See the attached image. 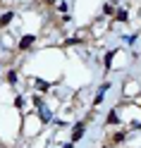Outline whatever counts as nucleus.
I'll list each match as a JSON object with an SVG mask.
<instances>
[{
  "label": "nucleus",
  "instance_id": "obj_1",
  "mask_svg": "<svg viewBox=\"0 0 141 148\" xmlns=\"http://www.w3.org/2000/svg\"><path fill=\"white\" fill-rule=\"evenodd\" d=\"M34 41H36V36H31V34H26L24 38L19 41V50H29L31 45H34Z\"/></svg>",
  "mask_w": 141,
  "mask_h": 148
},
{
  "label": "nucleus",
  "instance_id": "obj_2",
  "mask_svg": "<svg viewBox=\"0 0 141 148\" xmlns=\"http://www.w3.org/2000/svg\"><path fill=\"white\" fill-rule=\"evenodd\" d=\"M81 136H84V124L79 122L77 127H74V134H72V143H74V141H79Z\"/></svg>",
  "mask_w": 141,
  "mask_h": 148
},
{
  "label": "nucleus",
  "instance_id": "obj_3",
  "mask_svg": "<svg viewBox=\"0 0 141 148\" xmlns=\"http://www.w3.org/2000/svg\"><path fill=\"white\" fill-rule=\"evenodd\" d=\"M108 88H110V84H103V86L98 88V93H96V100H93V103H96V105H98L100 100H103V96H105V91H108Z\"/></svg>",
  "mask_w": 141,
  "mask_h": 148
},
{
  "label": "nucleus",
  "instance_id": "obj_4",
  "mask_svg": "<svg viewBox=\"0 0 141 148\" xmlns=\"http://www.w3.org/2000/svg\"><path fill=\"white\" fill-rule=\"evenodd\" d=\"M12 19H14V12H5L3 17H0V26H7Z\"/></svg>",
  "mask_w": 141,
  "mask_h": 148
},
{
  "label": "nucleus",
  "instance_id": "obj_5",
  "mask_svg": "<svg viewBox=\"0 0 141 148\" xmlns=\"http://www.w3.org/2000/svg\"><path fill=\"white\" fill-rule=\"evenodd\" d=\"M41 119H43V122H50V119H53L50 110H48V108H43V105H41Z\"/></svg>",
  "mask_w": 141,
  "mask_h": 148
},
{
  "label": "nucleus",
  "instance_id": "obj_6",
  "mask_svg": "<svg viewBox=\"0 0 141 148\" xmlns=\"http://www.w3.org/2000/svg\"><path fill=\"white\" fill-rule=\"evenodd\" d=\"M120 122V117H117V112H115V110H112V112L108 115V124H117Z\"/></svg>",
  "mask_w": 141,
  "mask_h": 148
},
{
  "label": "nucleus",
  "instance_id": "obj_7",
  "mask_svg": "<svg viewBox=\"0 0 141 148\" xmlns=\"http://www.w3.org/2000/svg\"><path fill=\"white\" fill-rule=\"evenodd\" d=\"M117 55V50H110V53H105V67H110V62H112V58Z\"/></svg>",
  "mask_w": 141,
  "mask_h": 148
},
{
  "label": "nucleus",
  "instance_id": "obj_8",
  "mask_svg": "<svg viewBox=\"0 0 141 148\" xmlns=\"http://www.w3.org/2000/svg\"><path fill=\"white\" fill-rule=\"evenodd\" d=\"M127 19H129L127 10H120V12H117V22H127Z\"/></svg>",
  "mask_w": 141,
  "mask_h": 148
},
{
  "label": "nucleus",
  "instance_id": "obj_9",
  "mask_svg": "<svg viewBox=\"0 0 141 148\" xmlns=\"http://www.w3.org/2000/svg\"><path fill=\"white\" fill-rule=\"evenodd\" d=\"M7 81H10V84H17V72H14V69L7 72Z\"/></svg>",
  "mask_w": 141,
  "mask_h": 148
},
{
  "label": "nucleus",
  "instance_id": "obj_10",
  "mask_svg": "<svg viewBox=\"0 0 141 148\" xmlns=\"http://www.w3.org/2000/svg\"><path fill=\"white\" fill-rule=\"evenodd\" d=\"M36 86H39L41 91H45V88H48V84H45V81H41V79H39V81H36Z\"/></svg>",
  "mask_w": 141,
  "mask_h": 148
},
{
  "label": "nucleus",
  "instance_id": "obj_11",
  "mask_svg": "<svg viewBox=\"0 0 141 148\" xmlns=\"http://www.w3.org/2000/svg\"><path fill=\"white\" fill-rule=\"evenodd\" d=\"M103 12H105V14H112V5H110V3H108V5H105V7H103Z\"/></svg>",
  "mask_w": 141,
  "mask_h": 148
}]
</instances>
